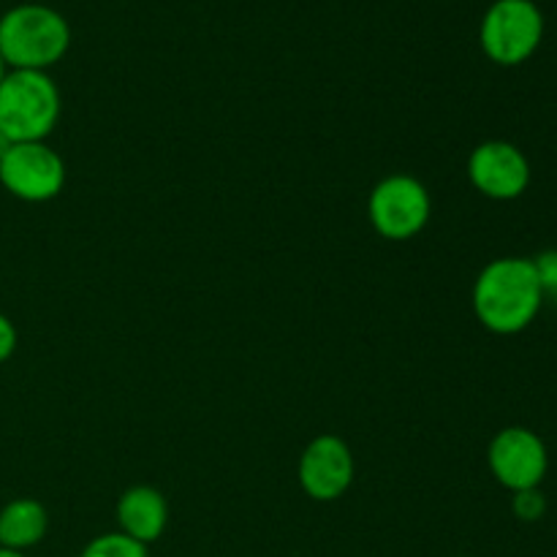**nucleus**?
<instances>
[{"instance_id":"obj_2","label":"nucleus","mask_w":557,"mask_h":557,"mask_svg":"<svg viewBox=\"0 0 557 557\" xmlns=\"http://www.w3.org/2000/svg\"><path fill=\"white\" fill-rule=\"evenodd\" d=\"M69 49L71 25L52 5L20 3L0 16V58L9 71H49Z\"/></svg>"},{"instance_id":"obj_3","label":"nucleus","mask_w":557,"mask_h":557,"mask_svg":"<svg viewBox=\"0 0 557 557\" xmlns=\"http://www.w3.org/2000/svg\"><path fill=\"white\" fill-rule=\"evenodd\" d=\"M63 98L49 71H5L0 82V136L9 145L47 141L58 128Z\"/></svg>"},{"instance_id":"obj_16","label":"nucleus","mask_w":557,"mask_h":557,"mask_svg":"<svg viewBox=\"0 0 557 557\" xmlns=\"http://www.w3.org/2000/svg\"><path fill=\"white\" fill-rule=\"evenodd\" d=\"M0 557H27V553H16V549L0 547Z\"/></svg>"},{"instance_id":"obj_11","label":"nucleus","mask_w":557,"mask_h":557,"mask_svg":"<svg viewBox=\"0 0 557 557\" xmlns=\"http://www.w3.org/2000/svg\"><path fill=\"white\" fill-rule=\"evenodd\" d=\"M49 531V515L36 498H14L0 509V547L27 553Z\"/></svg>"},{"instance_id":"obj_10","label":"nucleus","mask_w":557,"mask_h":557,"mask_svg":"<svg viewBox=\"0 0 557 557\" xmlns=\"http://www.w3.org/2000/svg\"><path fill=\"white\" fill-rule=\"evenodd\" d=\"M114 517H117L120 533L150 547L166 531L169 504L161 490L150 487V484H136L120 495Z\"/></svg>"},{"instance_id":"obj_15","label":"nucleus","mask_w":557,"mask_h":557,"mask_svg":"<svg viewBox=\"0 0 557 557\" xmlns=\"http://www.w3.org/2000/svg\"><path fill=\"white\" fill-rule=\"evenodd\" d=\"M16 343H20V335H16L14 321L5 313H0V364L9 362L16 351Z\"/></svg>"},{"instance_id":"obj_12","label":"nucleus","mask_w":557,"mask_h":557,"mask_svg":"<svg viewBox=\"0 0 557 557\" xmlns=\"http://www.w3.org/2000/svg\"><path fill=\"white\" fill-rule=\"evenodd\" d=\"M79 557H150L145 544L134 542L125 533L112 531V533H101L92 542H87V547L82 549Z\"/></svg>"},{"instance_id":"obj_8","label":"nucleus","mask_w":557,"mask_h":557,"mask_svg":"<svg viewBox=\"0 0 557 557\" xmlns=\"http://www.w3.org/2000/svg\"><path fill=\"white\" fill-rule=\"evenodd\" d=\"M468 180L487 199L515 201L531 185V161L511 141H482L468 158Z\"/></svg>"},{"instance_id":"obj_18","label":"nucleus","mask_w":557,"mask_h":557,"mask_svg":"<svg viewBox=\"0 0 557 557\" xmlns=\"http://www.w3.org/2000/svg\"><path fill=\"white\" fill-rule=\"evenodd\" d=\"M5 71H9V69H5V63H3V58H0V82H3V76H5Z\"/></svg>"},{"instance_id":"obj_13","label":"nucleus","mask_w":557,"mask_h":557,"mask_svg":"<svg viewBox=\"0 0 557 557\" xmlns=\"http://www.w3.org/2000/svg\"><path fill=\"white\" fill-rule=\"evenodd\" d=\"M511 511L517 520L522 522H539L547 515V498H544L542 487L522 490V493H511Z\"/></svg>"},{"instance_id":"obj_14","label":"nucleus","mask_w":557,"mask_h":557,"mask_svg":"<svg viewBox=\"0 0 557 557\" xmlns=\"http://www.w3.org/2000/svg\"><path fill=\"white\" fill-rule=\"evenodd\" d=\"M533 264H536L539 281H542L544 299H557V250H547V253L536 256Z\"/></svg>"},{"instance_id":"obj_17","label":"nucleus","mask_w":557,"mask_h":557,"mask_svg":"<svg viewBox=\"0 0 557 557\" xmlns=\"http://www.w3.org/2000/svg\"><path fill=\"white\" fill-rule=\"evenodd\" d=\"M5 147H9V141H5V139H3V136H0V158H3Z\"/></svg>"},{"instance_id":"obj_9","label":"nucleus","mask_w":557,"mask_h":557,"mask_svg":"<svg viewBox=\"0 0 557 557\" xmlns=\"http://www.w3.org/2000/svg\"><path fill=\"white\" fill-rule=\"evenodd\" d=\"M297 473L299 487L305 490L308 498L330 504V500L343 498L351 490L357 462H354L351 446L341 435L326 433L305 446Z\"/></svg>"},{"instance_id":"obj_6","label":"nucleus","mask_w":557,"mask_h":557,"mask_svg":"<svg viewBox=\"0 0 557 557\" xmlns=\"http://www.w3.org/2000/svg\"><path fill=\"white\" fill-rule=\"evenodd\" d=\"M0 185L14 199L44 205L65 188V161L47 141L9 145L0 158Z\"/></svg>"},{"instance_id":"obj_5","label":"nucleus","mask_w":557,"mask_h":557,"mask_svg":"<svg viewBox=\"0 0 557 557\" xmlns=\"http://www.w3.org/2000/svg\"><path fill=\"white\" fill-rule=\"evenodd\" d=\"M368 215L381 237L392 243H406L428 228L433 199L422 180L411 174H389L370 190Z\"/></svg>"},{"instance_id":"obj_7","label":"nucleus","mask_w":557,"mask_h":557,"mask_svg":"<svg viewBox=\"0 0 557 557\" xmlns=\"http://www.w3.org/2000/svg\"><path fill=\"white\" fill-rule=\"evenodd\" d=\"M490 473L509 493L542 487L549 473V451L539 433L522 424H511L495 433L487 446Z\"/></svg>"},{"instance_id":"obj_1","label":"nucleus","mask_w":557,"mask_h":557,"mask_svg":"<svg viewBox=\"0 0 557 557\" xmlns=\"http://www.w3.org/2000/svg\"><path fill=\"white\" fill-rule=\"evenodd\" d=\"M544 288L533 259L500 256L473 281L471 305L479 324L493 335H520L544 308Z\"/></svg>"},{"instance_id":"obj_4","label":"nucleus","mask_w":557,"mask_h":557,"mask_svg":"<svg viewBox=\"0 0 557 557\" xmlns=\"http://www.w3.org/2000/svg\"><path fill=\"white\" fill-rule=\"evenodd\" d=\"M544 41V14L536 0H495L479 25L482 52L495 65L528 63Z\"/></svg>"}]
</instances>
